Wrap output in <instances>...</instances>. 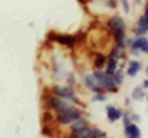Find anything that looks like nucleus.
<instances>
[{
    "instance_id": "nucleus-14",
    "label": "nucleus",
    "mask_w": 148,
    "mask_h": 138,
    "mask_svg": "<svg viewBox=\"0 0 148 138\" xmlns=\"http://www.w3.org/2000/svg\"><path fill=\"white\" fill-rule=\"evenodd\" d=\"M124 78H126V68L119 66V68L115 69V72L112 74V79L115 81V85H117V86H121V85L124 83Z\"/></svg>"
},
{
    "instance_id": "nucleus-16",
    "label": "nucleus",
    "mask_w": 148,
    "mask_h": 138,
    "mask_svg": "<svg viewBox=\"0 0 148 138\" xmlns=\"http://www.w3.org/2000/svg\"><path fill=\"white\" fill-rule=\"evenodd\" d=\"M119 68V61H115V59H112V57H109L107 55V62H105V68H103V71L107 72V74H114L115 72V69Z\"/></svg>"
},
{
    "instance_id": "nucleus-3",
    "label": "nucleus",
    "mask_w": 148,
    "mask_h": 138,
    "mask_svg": "<svg viewBox=\"0 0 148 138\" xmlns=\"http://www.w3.org/2000/svg\"><path fill=\"white\" fill-rule=\"evenodd\" d=\"M93 74H95V78H97L98 86H100L102 92H105V93H117L119 92V86L115 85V81L112 79V76L107 74L103 69H95Z\"/></svg>"
},
{
    "instance_id": "nucleus-19",
    "label": "nucleus",
    "mask_w": 148,
    "mask_h": 138,
    "mask_svg": "<svg viewBox=\"0 0 148 138\" xmlns=\"http://www.w3.org/2000/svg\"><path fill=\"white\" fill-rule=\"evenodd\" d=\"M129 119H131V123H140L141 121V116L140 114H136V112H129Z\"/></svg>"
},
{
    "instance_id": "nucleus-5",
    "label": "nucleus",
    "mask_w": 148,
    "mask_h": 138,
    "mask_svg": "<svg viewBox=\"0 0 148 138\" xmlns=\"http://www.w3.org/2000/svg\"><path fill=\"white\" fill-rule=\"evenodd\" d=\"M48 40L60 45V47H66V48H74L77 45V36L76 34H64V33H48Z\"/></svg>"
},
{
    "instance_id": "nucleus-8",
    "label": "nucleus",
    "mask_w": 148,
    "mask_h": 138,
    "mask_svg": "<svg viewBox=\"0 0 148 138\" xmlns=\"http://www.w3.org/2000/svg\"><path fill=\"white\" fill-rule=\"evenodd\" d=\"M105 114H107V119H109L110 123H117V121L122 119L124 110H122L121 107H117V105H110V104H107V105H105Z\"/></svg>"
},
{
    "instance_id": "nucleus-17",
    "label": "nucleus",
    "mask_w": 148,
    "mask_h": 138,
    "mask_svg": "<svg viewBox=\"0 0 148 138\" xmlns=\"http://www.w3.org/2000/svg\"><path fill=\"white\" fill-rule=\"evenodd\" d=\"M91 102H107V93L105 92H98V93H93L91 97Z\"/></svg>"
},
{
    "instance_id": "nucleus-6",
    "label": "nucleus",
    "mask_w": 148,
    "mask_h": 138,
    "mask_svg": "<svg viewBox=\"0 0 148 138\" xmlns=\"http://www.w3.org/2000/svg\"><path fill=\"white\" fill-rule=\"evenodd\" d=\"M107 26V31L110 34H117V33H127V24L124 21V17H121L119 14H114L107 19L105 23Z\"/></svg>"
},
{
    "instance_id": "nucleus-9",
    "label": "nucleus",
    "mask_w": 148,
    "mask_h": 138,
    "mask_svg": "<svg viewBox=\"0 0 148 138\" xmlns=\"http://www.w3.org/2000/svg\"><path fill=\"white\" fill-rule=\"evenodd\" d=\"M147 33H148V16L143 14V16L138 17L136 26H134V30H133V34H134V36H141V34H147Z\"/></svg>"
},
{
    "instance_id": "nucleus-13",
    "label": "nucleus",
    "mask_w": 148,
    "mask_h": 138,
    "mask_svg": "<svg viewBox=\"0 0 148 138\" xmlns=\"http://www.w3.org/2000/svg\"><path fill=\"white\" fill-rule=\"evenodd\" d=\"M105 62H107V55H105V54H100V52H98V54L93 55V62H91V64H93L95 69H103L105 68Z\"/></svg>"
},
{
    "instance_id": "nucleus-10",
    "label": "nucleus",
    "mask_w": 148,
    "mask_h": 138,
    "mask_svg": "<svg viewBox=\"0 0 148 138\" xmlns=\"http://www.w3.org/2000/svg\"><path fill=\"white\" fill-rule=\"evenodd\" d=\"M143 69V64L140 62V61H136V59H133V61H129L127 64H126V74L127 76H131V78H136L138 74H140V71Z\"/></svg>"
},
{
    "instance_id": "nucleus-4",
    "label": "nucleus",
    "mask_w": 148,
    "mask_h": 138,
    "mask_svg": "<svg viewBox=\"0 0 148 138\" xmlns=\"http://www.w3.org/2000/svg\"><path fill=\"white\" fill-rule=\"evenodd\" d=\"M127 52L131 55H138L141 54H148V36L141 34V36H133L127 41Z\"/></svg>"
},
{
    "instance_id": "nucleus-2",
    "label": "nucleus",
    "mask_w": 148,
    "mask_h": 138,
    "mask_svg": "<svg viewBox=\"0 0 148 138\" xmlns=\"http://www.w3.org/2000/svg\"><path fill=\"white\" fill-rule=\"evenodd\" d=\"M81 116H86L84 107L73 105V107L67 109L66 112H62V114H55V116H53V123H55V126H64V128H67L73 121H76V119L81 117Z\"/></svg>"
},
{
    "instance_id": "nucleus-7",
    "label": "nucleus",
    "mask_w": 148,
    "mask_h": 138,
    "mask_svg": "<svg viewBox=\"0 0 148 138\" xmlns=\"http://www.w3.org/2000/svg\"><path fill=\"white\" fill-rule=\"evenodd\" d=\"M81 83H83V86H84L88 92H91V93H98V92H102L100 86H98V81H97V78H95L93 72H84L83 78H81Z\"/></svg>"
},
{
    "instance_id": "nucleus-23",
    "label": "nucleus",
    "mask_w": 148,
    "mask_h": 138,
    "mask_svg": "<svg viewBox=\"0 0 148 138\" xmlns=\"http://www.w3.org/2000/svg\"><path fill=\"white\" fill-rule=\"evenodd\" d=\"M147 74H148V66H147Z\"/></svg>"
},
{
    "instance_id": "nucleus-18",
    "label": "nucleus",
    "mask_w": 148,
    "mask_h": 138,
    "mask_svg": "<svg viewBox=\"0 0 148 138\" xmlns=\"http://www.w3.org/2000/svg\"><path fill=\"white\" fill-rule=\"evenodd\" d=\"M117 2L121 3V7H122L124 14H129V12H131V3H129V0H117Z\"/></svg>"
},
{
    "instance_id": "nucleus-21",
    "label": "nucleus",
    "mask_w": 148,
    "mask_h": 138,
    "mask_svg": "<svg viewBox=\"0 0 148 138\" xmlns=\"http://www.w3.org/2000/svg\"><path fill=\"white\" fill-rule=\"evenodd\" d=\"M79 3H81V5H84V7H86V5H88V0H79Z\"/></svg>"
},
{
    "instance_id": "nucleus-20",
    "label": "nucleus",
    "mask_w": 148,
    "mask_h": 138,
    "mask_svg": "<svg viewBox=\"0 0 148 138\" xmlns=\"http://www.w3.org/2000/svg\"><path fill=\"white\" fill-rule=\"evenodd\" d=\"M141 86H143V88H145V90H148V78H145V81H143V83H141Z\"/></svg>"
},
{
    "instance_id": "nucleus-12",
    "label": "nucleus",
    "mask_w": 148,
    "mask_h": 138,
    "mask_svg": "<svg viewBox=\"0 0 148 138\" xmlns=\"http://www.w3.org/2000/svg\"><path fill=\"white\" fill-rule=\"evenodd\" d=\"M107 55L121 62V61H126V57H127V50H126V48H119V47H112L110 52H109Z\"/></svg>"
},
{
    "instance_id": "nucleus-15",
    "label": "nucleus",
    "mask_w": 148,
    "mask_h": 138,
    "mask_svg": "<svg viewBox=\"0 0 148 138\" xmlns=\"http://www.w3.org/2000/svg\"><path fill=\"white\" fill-rule=\"evenodd\" d=\"M145 97H147V90H145L143 86H136V88H133V92H131V100L141 102Z\"/></svg>"
},
{
    "instance_id": "nucleus-11",
    "label": "nucleus",
    "mask_w": 148,
    "mask_h": 138,
    "mask_svg": "<svg viewBox=\"0 0 148 138\" xmlns=\"http://www.w3.org/2000/svg\"><path fill=\"white\" fill-rule=\"evenodd\" d=\"M124 137L126 138H141V130L136 123H129L124 126Z\"/></svg>"
},
{
    "instance_id": "nucleus-1",
    "label": "nucleus",
    "mask_w": 148,
    "mask_h": 138,
    "mask_svg": "<svg viewBox=\"0 0 148 138\" xmlns=\"http://www.w3.org/2000/svg\"><path fill=\"white\" fill-rule=\"evenodd\" d=\"M48 92L55 97H60L64 100H69V102L76 104V105H81L83 107V102H81V97L77 93V90L74 86H69L67 83H55V85H50L48 86Z\"/></svg>"
},
{
    "instance_id": "nucleus-22",
    "label": "nucleus",
    "mask_w": 148,
    "mask_h": 138,
    "mask_svg": "<svg viewBox=\"0 0 148 138\" xmlns=\"http://www.w3.org/2000/svg\"><path fill=\"white\" fill-rule=\"evenodd\" d=\"M145 14H147V16H148V2H147V3H145Z\"/></svg>"
}]
</instances>
